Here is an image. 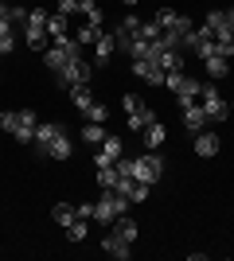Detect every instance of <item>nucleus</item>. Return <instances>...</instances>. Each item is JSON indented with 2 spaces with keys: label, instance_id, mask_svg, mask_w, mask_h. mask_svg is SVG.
<instances>
[{
  "label": "nucleus",
  "instance_id": "f257e3e1",
  "mask_svg": "<svg viewBox=\"0 0 234 261\" xmlns=\"http://www.w3.org/2000/svg\"><path fill=\"white\" fill-rule=\"evenodd\" d=\"M164 86L176 94L179 109L191 106V101H199V94H203V82H199V78H188L184 70H172V74H164Z\"/></svg>",
  "mask_w": 234,
  "mask_h": 261
},
{
  "label": "nucleus",
  "instance_id": "f03ea898",
  "mask_svg": "<svg viewBox=\"0 0 234 261\" xmlns=\"http://www.w3.org/2000/svg\"><path fill=\"white\" fill-rule=\"evenodd\" d=\"M164 175V156L160 152H145V156H133V179L137 184L152 187L156 179Z\"/></svg>",
  "mask_w": 234,
  "mask_h": 261
},
{
  "label": "nucleus",
  "instance_id": "7ed1b4c3",
  "mask_svg": "<svg viewBox=\"0 0 234 261\" xmlns=\"http://www.w3.org/2000/svg\"><path fill=\"white\" fill-rule=\"evenodd\" d=\"M121 106H125V117H129L125 125H129L133 133H145L148 125L156 121V113H152V109H148L141 98H137V94H125V98H121Z\"/></svg>",
  "mask_w": 234,
  "mask_h": 261
},
{
  "label": "nucleus",
  "instance_id": "20e7f679",
  "mask_svg": "<svg viewBox=\"0 0 234 261\" xmlns=\"http://www.w3.org/2000/svg\"><path fill=\"white\" fill-rule=\"evenodd\" d=\"M199 106L207 109V117H211V121H226V117H230V101H226V94H219L215 78H211V82H203Z\"/></svg>",
  "mask_w": 234,
  "mask_h": 261
},
{
  "label": "nucleus",
  "instance_id": "39448f33",
  "mask_svg": "<svg viewBox=\"0 0 234 261\" xmlns=\"http://www.w3.org/2000/svg\"><path fill=\"white\" fill-rule=\"evenodd\" d=\"M59 78V86H90V78H94V63H86V55L82 59H74V63L63 70V74H55Z\"/></svg>",
  "mask_w": 234,
  "mask_h": 261
},
{
  "label": "nucleus",
  "instance_id": "423d86ee",
  "mask_svg": "<svg viewBox=\"0 0 234 261\" xmlns=\"http://www.w3.org/2000/svg\"><path fill=\"white\" fill-rule=\"evenodd\" d=\"M47 156H51V160H70V156H74V137H70V129L63 125V121H59V129H55V141H51Z\"/></svg>",
  "mask_w": 234,
  "mask_h": 261
},
{
  "label": "nucleus",
  "instance_id": "0eeeda50",
  "mask_svg": "<svg viewBox=\"0 0 234 261\" xmlns=\"http://www.w3.org/2000/svg\"><path fill=\"white\" fill-rule=\"evenodd\" d=\"M35 125H39V117H35V109H16V141L20 144H32L35 141Z\"/></svg>",
  "mask_w": 234,
  "mask_h": 261
},
{
  "label": "nucleus",
  "instance_id": "6e6552de",
  "mask_svg": "<svg viewBox=\"0 0 234 261\" xmlns=\"http://www.w3.org/2000/svg\"><path fill=\"white\" fill-rule=\"evenodd\" d=\"M156 23H160V28H164V32H191V28H195V23L188 20V16H179V12H172V8H156V16H152Z\"/></svg>",
  "mask_w": 234,
  "mask_h": 261
},
{
  "label": "nucleus",
  "instance_id": "1a4fd4ad",
  "mask_svg": "<svg viewBox=\"0 0 234 261\" xmlns=\"http://www.w3.org/2000/svg\"><path fill=\"white\" fill-rule=\"evenodd\" d=\"M211 35H215L211 28H203V23H199V28L184 32V39H179V51H184V55H199V51H203V43H207Z\"/></svg>",
  "mask_w": 234,
  "mask_h": 261
},
{
  "label": "nucleus",
  "instance_id": "9d476101",
  "mask_svg": "<svg viewBox=\"0 0 234 261\" xmlns=\"http://www.w3.org/2000/svg\"><path fill=\"white\" fill-rule=\"evenodd\" d=\"M113 191H117V195H125L129 203H145V199H148V187L137 184L133 175H117V187H113Z\"/></svg>",
  "mask_w": 234,
  "mask_h": 261
},
{
  "label": "nucleus",
  "instance_id": "9b49d317",
  "mask_svg": "<svg viewBox=\"0 0 234 261\" xmlns=\"http://www.w3.org/2000/svg\"><path fill=\"white\" fill-rule=\"evenodd\" d=\"M207 121H211V117H207V109H203L199 101H191V106H184V129H188L191 137L207 129Z\"/></svg>",
  "mask_w": 234,
  "mask_h": 261
},
{
  "label": "nucleus",
  "instance_id": "f8f14e48",
  "mask_svg": "<svg viewBox=\"0 0 234 261\" xmlns=\"http://www.w3.org/2000/svg\"><path fill=\"white\" fill-rule=\"evenodd\" d=\"M117 160H121V141L110 133V137L98 144V156H94V164H98V168H110V164H117Z\"/></svg>",
  "mask_w": 234,
  "mask_h": 261
},
{
  "label": "nucleus",
  "instance_id": "ddd939ff",
  "mask_svg": "<svg viewBox=\"0 0 234 261\" xmlns=\"http://www.w3.org/2000/svg\"><path fill=\"white\" fill-rule=\"evenodd\" d=\"M133 74L145 78L148 86H164V70H160L152 59H137V63H133Z\"/></svg>",
  "mask_w": 234,
  "mask_h": 261
},
{
  "label": "nucleus",
  "instance_id": "4468645a",
  "mask_svg": "<svg viewBox=\"0 0 234 261\" xmlns=\"http://www.w3.org/2000/svg\"><path fill=\"white\" fill-rule=\"evenodd\" d=\"M113 51H117V35H113V32H101V39L94 43V66H106L113 59Z\"/></svg>",
  "mask_w": 234,
  "mask_h": 261
},
{
  "label": "nucleus",
  "instance_id": "2eb2a0df",
  "mask_svg": "<svg viewBox=\"0 0 234 261\" xmlns=\"http://www.w3.org/2000/svg\"><path fill=\"white\" fill-rule=\"evenodd\" d=\"M55 129H59V121H39L35 125V152L39 156H47V148H51V141H55Z\"/></svg>",
  "mask_w": 234,
  "mask_h": 261
},
{
  "label": "nucleus",
  "instance_id": "dca6fc26",
  "mask_svg": "<svg viewBox=\"0 0 234 261\" xmlns=\"http://www.w3.org/2000/svg\"><path fill=\"white\" fill-rule=\"evenodd\" d=\"M113 234H117L121 242H129V246H133L137 234H141V226H137V218H129V211H125V215L113 218Z\"/></svg>",
  "mask_w": 234,
  "mask_h": 261
},
{
  "label": "nucleus",
  "instance_id": "f3484780",
  "mask_svg": "<svg viewBox=\"0 0 234 261\" xmlns=\"http://www.w3.org/2000/svg\"><path fill=\"white\" fill-rule=\"evenodd\" d=\"M101 250L110 253L113 261H129V257H133V250H129V242H121L117 234H113V230L106 234V242H101Z\"/></svg>",
  "mask_w": 234,
  "mask_h": 261
},
{
  "label": "nucleus",
  "instance_id": "a211bd4d",
  "mask_svg": "<svg viewBox=\"0 0 234 261\" xmlns=\"http://www.w3.org/2000/svg\"><path fill=\"white\" fill-rule=\"evenodd\" d=\"M141 137H145V148H148V152H160V148L168 144V129L160 125V121H152V125H148Z\"/></svg>",
  "mask_w": 234,
  "mask_h": 261
},
{
  "label": "nucleus",
  "instance_id": "6ab92c4d",
  "mask_svg": "<svg viewBox=\"0 0 234 261\" xmlns=\"http://www.w3.org/2000/svg\"><path fill=\"white\" fill-rule=\"evenodd\" d=\"M47 28H35V23H23V43L32 47V51H47Z\"/></svg>",
  "mask_w": 234,
  "mask_h": 261
},
{
  "label": "nucleus",
  "instance_id": "aec40b11",
  "mask_svg": "<svg viewBox=\"0 0 234 261\" xmlns=\"http://www.w3.org/2000/svg\"><path fill=\"white\" fill-rule=\"evenodd\" d=\"M101 32H106V28H101V23H82V28H78V32H74V39H78V47H82V51H86V47H94V43H98V39H101Z\"/></svg>",
  "mask_w": 234,
  "mask_h": 261
},
{
  "label": "nucleus",
  "instance_id": "412c9836",
  "mask_svg": "<svg viewBox=\"0 0 234 261\" xmlns=\"http://www.w3.org/2000/svg\"><path fill=\"white\" fill-rule=\"evenodd\" d=\"M67 94H70V101H74V109H78V113H86V109L94 106V101H98V98H94V90H90V86H70Z\"/></svg>",
  "mask_w": 234,
  "mask_h": 261
},
{
  "label": "nucleus",
  "instance_id": "4be33fe9",
  "mask_svg": "<svg viewBox=\"0 0 234 261\" xmlns=\"http://www.w3.org/2000/svg\"><path fill=\"white\" fill-rule=\"evenodd\" d=\"M47 35H51V39H63V35H70V16H59V12H51V16H47Z\"/></svg>",
  "mask_w": 234,
  "mask_h": 261
},
{
  "label": "nucleus",
  "instance_id": "5701e85b",
  "mask_svg": "<svg viewBox=\"0 0 234 261\" xmlns=\"http://www.w3.org/2000/svg\"><path fill=\"white\" fill-rule=\"evenodd\" d=\"M219 152V137H215V133H195V156H215Z\"/></svg>",
  "mask_w": 234,
  "mask_h": 261
},
{
  "label": "nucleus",
  "instance_id": "b1692460",
  "mask_svg": "<svg viewBox=\"0 0 234 261\" xmlns=\"http://www.w3.org/2000/svg\"><path fill=\"white\" fill-rule=\"evenodd\" d=\"M106 137H110V129H106V125H98V121H86V125H82V141L94 144V148H98Z\"/></svg>",
  "mask_w": 234,
  "mask_h": 261
},
{
  "label": "nucleus",
  "instance_id": "393cba45",
  "mask_svg": "<svg viewBox=\"0 0 234 261\" xmlns=\"http://www.w3.org/2000/svg\"><path fill=\"white\" fill-rule=\"evenodd\" d=\"M12 51H16V23L0 20V55H12Z\"/></svg>",
  "mask_w": 234,
  "mask_h": 261
},
{
  "label": "nucleus",
  "instance_id": "a878e982",
  "mask_svg": "<svg viewBox=\"0 0 234 261\" xmlns=\"http://www.w3.org/2000/svg\"><path fill=\"white\" fill-rule=\"evenodd\" d=\"M51 218H55V226L67 230L70 222L78 218V207H70V203H55V211H51Z\"/></svg>",
  "mask_w": 234,
  "mask_h": 261
},
{
  "label": "nucleus",
  "instance_id": "bb28decb",
  "mask_svg": "<svg viewBox=\"0 0 234 261\" xmlns=\"http://www.w3.org/2000/svg\"><path fill=\"white\" fill-rule=\"evenodd\" d=\"M203 66H207V74H211V78H226V74H230V59H219V55L203 59Z\"/></svg>",
  "mask_w": 234,
  "mask_h": 261
},
{
  "label": "nucleus",
  "instance_id": "cd10ccee",
  "mask_svg": "<svg viewBox=\"0 0 234 261\" xmlns=\"http://www.w3.org/2000/svg\"><path fill=\"white\" fill-rule=\"evenodd\" d=\"M86 234H90V222L86 218H74L67 226V242H86Z\"/></svg>",
  "mask_w": 234,
  "mask_h": 261
},
{
  "label": "nucleus",
  "instance_id": "c85d7f7f",
  "mask_svg": "<svg viewBox=\"0 0 234 261\" xmlns=\"http://www.w3.org/2000/svg\"><path fill=\"white\" fill-rule=\"evenodd\" d=\"M82 117H86V121H98V125H106V121H110V106H106V101H94V106H90Z\"/></svg>",
  "mask_w": 234,
  "mask_h": 261
},
{
  "label": "nucleus",
  "instance_id": "c756f323",
  "mask_svg": "<svg viewBox=\"0 0 234 261\" xmlns=\"http://www.w3.org/2000/svg\"><path fill=\"white\" fill-rule=\"evenodd\" d=\"M98 187L101 191H113V187H117V168H98Z\"/></svg>",
  "mask_w": 234,
  "mask_h": 261
},
{
  "label": "nucleus",
  "instance_id": "7c9ffc66",
  "mask_svg": "<svg viewBox=\"0 0 234 261\" xmlns=\"http://www.w3.org/2000/svg\"><path fill=\"white\" fill-rule=\"evenodd\" d=\"M223 23H226V12H223V8H211V12H207V20H203V28H211V32H223Z\"/></svg>",
  "mask_w": 234,
  "mask_h": 261
},
{
  "label": "nucleus",
  "instance_id": "2f4dec72",
  "mask_svg": "<svg viewBox=\"0 0 234 261\" xmlns=\"http://www.w3.org/2000/svg\"><path fill=\"white\" fill-rule=\"evenodd\" d=\"M141 23H145V20H141V16H133V12H129V16H125V20L117 23V32H121V35H137V32H141Z\"/></svg>",
  "mask_w": 234,
  "mask_h": 261
},
{
  "label": "nucleus",
  "instance_id": "473e14b6",
  "mask_svg": "<svg viewBox=\"0 0 234 261\" xmlns=\"http://www.w3.org/2000/svg\"><path fill=\"white\" fill-rule=\"evenodd\" d=\"M215 55L219 59H234V39H219L215 35Z\"/></svg>",
  "mask_w": 234,
  "mask_h": 261
},
{
  "label": "nucleus",
  "instance_id": "72a5a7b5",
  "mask_svg": "<svg viewBox=\"0 0 234 261\" xmlns=\"http://www.w3.org/2000/svg\"><path fill=\"white\" fill-rule=\"evenodd\" d=\"M55 12L59 16H82V12H78V0H55Z\"/></svg>",
  "mask_w": 234,
  "mask_h": 261
},
{
  "label": "nucleus",
  "instance_id": "f704fd0d",
  "mask_svg": "<svg viewBox=\"0 0 234 261\" xmlns=\"http://www.w3.org/2000/svg\"><path fill=\"white\" fill-rule=\"evenodd\" d=\"M47 16H51L47 8H28V23H35V28H47Z\"/></svg>",
  "mask_w": 234,
  "mask_h": 261
},
{
  "label": "nucleus",
  "instance_id": "c9c22d12",
  "mask_svg": "<svg viewBox=\"0 0 234 261\" xmlns=\"http://www.w3.org/2000/svg\"><path fill=\"white\" fill-rule=\"evenodd\" d=\"M0 133H16V109H4V113H0Z\"/></svg>",
  "mask_w": 234,
  "mask_h": 261
},
{
  "label": "nucleus",
  "instance_id": "e433bc0d",
  "mask_svg": "<svg viewBox=\"0 0 234 261\" xmlns=\"http://www.w3.org/2000/svg\"><path fill=\"white\" fill-rule=\"evenodd\" d=\"M78 218H94V203H78Z\"/></svg>",
  "mask_w": 234,
  "mask_h": 261
},
{
  "label": "nucleus",
  "instance_id": "4c0bfd02",
  "mask_svg": "<svg viewBox=\"0 0 234 261\" xmlns=\"http://www.w3.org/2000/svg\"><path fill=\"white\" fill-rule=\"evenodd\" d=\"M121 4H125V8H137V4H141V0H121Z\"/></svg>",
  "mask_w": 234,
  "mask_h": 261
},
{
  "label": "nucleus",
  "instance_id": "58836bf2",
  "mask_svg": "<svg viewBox=\"0 0 234 261\" xmlns=\"http://www.w3.org/2000/svg\"><path fill=\"white\" fill-rule=\"evenodd\" d=\"M230 113H234V101H230Z\"/></svg>",
  "mask_w": 234,
  "mask_h": 261
},
{
  "label": "nucleus",
  "instance_id": "ea45409f",
  "mask_svg": "<svg viewBox=\"0 0 234 261\" xmlns=\"http://www.w3.org/2000/svg\"><path fill=\"white\" fill-rule=\"evenodd\" d=\"M23 4H32V0H23Z\"/></svg>",
  "mask_w": 234,
  "mask_h": 261
},
{
  "label": "nucleus",
  "instance_id": "a19ab883",
  "mask_svg": "<svg viewBox=\"0 0 234 261\" xmlns=\"http://www.w3.org/2000/svg\"><path fill=\"white\" fill-rule=\"evenodd\" d=\"M94 4H98V0H94Z\"/></svg>",
  "mask_w": 234,
  "mask_h": 261
}]
</instances>
